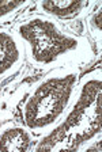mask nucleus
<instances>
[{
  "mask_svg": "<svg viewBox=\"0 0 102 152\" xmlns=\"http://www.w3.org/2000/svg\"><path fill=\"white\" fill-rule=\"evenodd\" d=\"M101 20H102V11L99 8L98 11H95L90 16L89 22H87L90 27V31L94 35H97V33H98V37H101Z\"/></svg>",
  "mask_w": 102,
  "mask_h": 152,
  "instance_id": "8",
  "label": "nucleus"
},
{
  "mask_svg": "<svg viewBox=\"0 0 102 152\" xmlns=\"http://www.w3.org/2000/svg\"><path fill=\"white\" fill-rule=\"evenodd\" d=\"M94 6V1L82 0H40L35 3V10L41 15L60 20H71L82 15L86 10Z\"/></svg>",
  "mask_w": 102,
  "mask_h": 152,
  "instance_id": "5",
  "label": "nucleus"
},
{
  "mask_svg": "<svg viewBox=\"0 0 102 152\" xmlns=\"http://www.w3.org/2000/svg\"><path fill=\"white\" fill-rule=\"evenodd\" d=\"M34 134L25 125L8 121L0 126V151L26 152L33 145Z\"/></svg>",
  "mask_w": 102,
  "mask_h": 152,
  "instance_id": "6",
  "label": "nucleus"
},
{
  "mask_svg": "<svg viewBox=\"0 0 102 152\" xmlns=\"http://www.w3.org/2000/svg\"><path fill=\"white\" fill-rule=\"evenodd\" d=\"M29 4L27 0H0V22L10 20Z\"/></svg>",
  "mask_w": 102,
  "mask_h": 152,
  "instance_id": "7",
  "label": "nucleus"
},
{
  "mask_svg": "<svg viewBox=\"0 0 102 152\" xmlns=\"http://www.w3.org/2000/svg\"><path fill=\"white\" fill-rule=\"evenodd\" d=\"M79 83L76 65L53 68L33 86L21 109L22 121L33 134L46 136L65 117Z\"/></svg>",
  "mask_w": 102,
  "mask_h": 152,
  "instance_id": "2",
  "label": "nucleus"
},
{
  "mask_svg": "<svg viewBox=\"0 0 102 152\" xmlns=\"http://www.w3.org/2000/svg\"><path fill=\"white\" fill-rule=\"evenodd\" d=\"M26 58V49L14 30L0 28V80L15 75Z\"/></svg>",
  "mask_w": 102,
  "mask_h": 152,
  "instance_id": "4",
  "label": "nucleus"
},
{
  "mask_svg": "<svg viewBox=\"0 0 102 152\" xmlns=\"http://www.w3.org/2000/svg\"><path fill=\"white\" fill-rule=\"evenodd\" d=\"M14 31L25 45L29 63L38 69L76 65L89 61L92 56L86 37L65 31L56 19L41 14L16 23Z\"/></svg>",
  "mask_w": 102,
  "mask_h": 152,
  "instance_id": "1",
  "label": "nucleus"
},
{
  "mask_svg": "<svg viewBox=\"0 0 102 152\" xmlns=\"http://www.w3.org/2000/svg\"><path fill=\"white\" fill-rule=\"evenodd\" d=\"M101 69L83 76L78 83L76 99L65 117L49 134L44 136V141L37 149H78L82 144L101 134Z\"/></svg>",
  "mask_w": 102,
  "mask_h": 152,
  "instance_id": "3",
  "label": "nucleus"
}]
</instances>
